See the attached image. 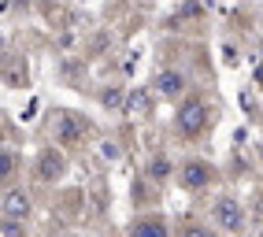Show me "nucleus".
<instances>
[{
    "label": "nucleus",
    "mask_w": 263,
    "mask_h": 237,
    "mask_svg": "<svg viewBox=\"0 0 263 237\" xmlns=\"http://www.w3.org/2000/svg\"><path fill=\"white\" fill-rule=\"evenodd\" d=\"M4 211L15 215V219H26V215H30V200H26L23 193H8V196H4Z\"/></svg>",
    "instance_id": "4"
},
{
    "label": "nucleus",
    "mask_w": 263,
    "mask_h": 237,
    "mask_svg": "<svg viewBox=\"0 0 263 237\" xmlns=\"http://www.w3.org/2000/svg\"><path fill=\"white\" fill-rule=\"evenodd\" d=\"M15 174V156L8 148H0V178H11Z\"/></svg>",
    "instance_id": "6"
},
{
    "label": "nucleus",
    "mask_w": 263,
    "mask_h": 237,
    "mask_svg": "<svg viewBox=\"0 0 263 237\" xmlns=\"http://www.w3.org/2000/svg\"><path fill=\"white\" fill-rule=\"evenodd\" d=\"M182 86H185V78H182V74H163V78H160V89H163L167 96H178Z\"/></svg>",
    "instance_id": "5"
},
{
    "label": "nucleus",
    "mask_w": 263,
    "mask_h": 237,
    "mask_svg": "<svg viewBox=\"0 0 263 237\" xmlns=\"http://www.w3.org/2000/svg\"><path fill=\"white\" fill-rule=\"evenodd\" d=\"M212 178H215V171H212L204 160H189V163H182V185H185V189H204Z\"/></svg>",
    "instance_id": "2"
},
{
    "label": "nucleus",
    "mask_w": 263,
    "mask_h": 237,
    "mask_svg": "<svg viewBox=\"0 0 263 237\" xmlns=\"http://www.w3.org/2000/svg\"><path fill=\"white\" fill-rule=\"evenodd\" d=\"M215 219H219L226 230H237V226H241V204H234V200H219Z\"/></svg>",
    "instance_id": "3"
},
{
    "label": "nucleus",
    "mask_w": 263,
    "mask_h": 237,
    "mask_svg": "<svg viewBox=\"0 0 263 237\" xmlns=\"http://www.w3.org/2000/svg\"><path fill=\"white\" fill-rule=\"evenodd\" d=\"M178 133H185V137H197V133L208 126V108L200 104V100H185V104L178 108Z\"/></svg>",
    "instance_id": "1"
}]
</instances>
